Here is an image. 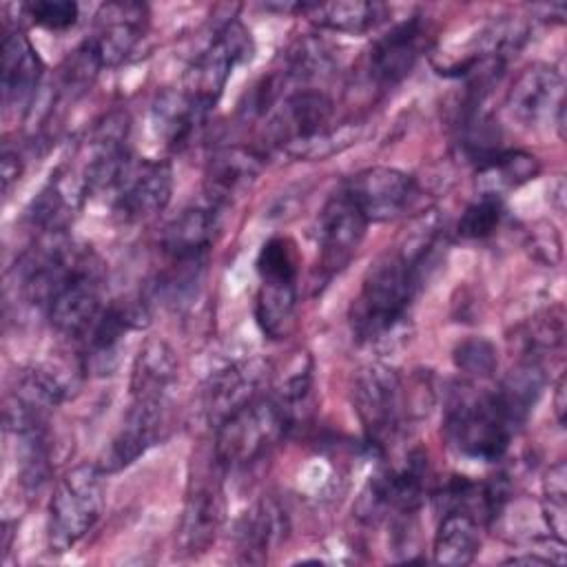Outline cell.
<instances>
[{
    "instance_id": "obj_38",
    "label": "cell",
    "mask_w": 567,
    "mask_h": 567,
    "mask_svg": "<svg viewBox=\"0 0 567 567\" xmlns=\"http://www.w3.org/2000/svg\"><path fill=\"white\" fill-rule=\"evenodd\" d=\"M452 359L463 374L476 377V379L492 377L498 365L496 346L485 337H467L458 341L452 352Z\"/></svg>"
},
{
    "instance_id": "obj_30",
    "label": "cell",
    "mask_w": 567,
    "mask_h": 567,
    "mask_svg": "<svg viewBox=\"0 0 567 567\" xmlns=\"http://www.w3.org/2000/svg\"><path fill=\"white\" fill-rule=\"evenodd\" d=\"M545 370L536 359H523L516 368L507 372V377L501 381V385L494 390L496 399L514 421V425L520 430L525 421L529 419L534 405L538 403L543 388H545Z\"/></svg>"
},
{
    "instance_id": "obj_19",
    "label": "cell",
    "mask_w": 567,
    "mask_h": 567,
    "mask_svg": "<svg viewBox=\"0 0 567 567\" xmlns=\"http://www.w3.org/2000/svg\"><path fill=\"white\" fill-rule=\"evenodd\" d=\"M210 111L184 89H164L151 104V131L166 148L179 151L190 144Z\"/></svg>"
},
{
    "instance_id": "obj_41",
    "label": "cell",
    "mask_w": 567,
    "mask_h": 567,
    "mask_svg": "<svg viewBox=\"0 0 567 567\" xmlns=\"http://www.w3.org/2000/svg\"><path fill=\"white\" fill-rule=\"evenodd\" d=\"M565 377H560L556 381V388H554V412H556V419L560 425H565Z\"/></svg>"
},
{
    "instance_id": "obj_24",
    "label": "cell",
    "mask_w": 567,
    "mask_h": 567,
    "mask_svg": "<svg viewBox=\"0 0 567 567\" xmlns=\"http://www.w3.org/2000/svg\"><path fill=\"white\" fill-rule=\"evenodd\" d=\"M44 64L20 31H11L2 40V95L7 106H27L42 80Z\"/></svg>"
},
{
    "instance_id": "obj_18",
    "label": "cell",
    "mask_w": 567,
    "mask_h": 567,
    "mask_svg": "<svg viewBox=\"0 0 567 567\" xmlns=\"http://www.w3.org/2000/svg\"><path fill=\"white\" fill-rule=\"evenodd\" d=\"M266 377V365L257 359L239 361L217 370L204 390V408L208 421L219 425L228 414L264 394Z\"/></svg>"
},
{
    "instance_id": "obj_32",
    "label": "cell",
    "mask_w": 567,
    "mask_h": 567,
    "mask_svg": "<svg viewBox=\"0 0 567 567\" xmlns=\"http://www.w3.org/2000/svg\"><path fill=\"white\" fill-rule=\"evenodd\" d=\"M332 69L334 55L330 47L317 38H301L288 49L281 73L286 75V80L308 82L328 75Z\"/></svg>"
},
{
    "instance_id": "obj_42",
    "label": "cell",
    "mask_w": 567,
    "mask_h": 567,
    "mask_svg": "<svg viewBox=\"0 0 567 567\" xmlns=\"http://www.w3.org/2000/svg\"><path fill=\"white\" fill-rule=\"evenodd\" d=\"M505 563H514V565H549L554 563L549 556H538V554H520V556H512Z\"/></svg>"
},
{
    "instance_id": "obj_27",
    "label": "cell",
    "mask_w": 567,
    "mask_h": 567,
    "mask_svg": "<svg viewBox=\"0 0 567 567\" xmlns=\"http://www.w3.org/2000/svg\"><path fill=\"white\" fill-rule=\"evenodd\" d=\"M540 171L536 155L518 148H501L476 164V193L503 199L509 190L534 179Z\"/></svg>"
},
{
    "instance_id": "obj_21",
    "label": "cell",
    "mask_w": 567,
    "mask_h": 567,
    "mask_svg": "<svg viewBox=\"0 0 567 567\" xmlns=\"http://www.w3.org/2000/svg\"><path fill=\"white\" fill-rule=\"evenodd\" d=\"M89 195L82 173L60 166L51 173V179L38 193L29 206V219L33 226L49 235H60L73 221L82 199Z\"/></svg>"
},
{
    "instance_id": "obj_8",
    "label": "cell",
    "mask_w": 567,
    "mask_h": 567,
    "mask_svg": "<svg viewBox=\"0 0 567 567\" xmlns=\"http://www.w3.org/2000/svg\"><path fill=\"white\" fill-rule=\"evenodd\" d=\"M427 461L421 452H412L403 465L377 472L357 501V516L374 523L383 516H414L425 498Z\"/></svg>"
},
{
    "instance_id": "obj_35",
    "label": "cell",
    "mask_w": 567,
    "mask_h": 567,
    "mask_svg": "<svg viewBox=\"0 0 567 567\" xmlns=\"http://www.w3.org/2000/svg\"><path fill=\"white\" fill-rule=\"evenodd\" d=\"M503 199L476 195V199L463 210L456 230L465 239H485L496 233L503 221Z\"/></svg>"
},
{
    "instance_id": "obj_6",
    "label": "cell",
    "mask_w": 567,
    "mask_h": 567,
    "mask_svg": "<svg viewBox=\"0 0 567 567\" xmlns=\"http://www.w3.org/2000/svg\"><path fill=\"white\" fill-rule=\"evenodd\" d=\"M352 403L365 439L374 450H383L396 439L408 408L401 377L392 368L383 363L361 368L354 377Z\"/></svg>"
},
{
    "instance_id": "obj_17",
    "label": "cell",
    "mask_w": 567,
    "mask_h": 567,
    "mask_svg": "<svg viewBox=\"0 0 567 567\" xmlns=\"http://www.w3.org/2000/svg\"><path fill=\"white\" fill-rule=\"evenodd\" d=\"M221 228V208L204 202L184 208L162 235V250L171 264H206Z\"/></svg>"
},
{
    "instance_id": "obj_28",
    "label": "cell",
    "mask_w": 567,
    "mask_h": 567,
    "mask_svg": "<svg viewBox=\"0 0 567 567\" xmlns=\"http://www.w3.org/2000/svg\"><path fill=\"white\" fill-rule=\"evenodd\" d=\"M299 13H303L319 29L359 35L377 29L388 18V7L383 2L368 0L301 2Z\"/></svg>"
},
{
    "instance_id": "obj_40",
    "label": "cell",
    "mask_w": 567,
    "mask_h": 567,
    "mask_svg": "<svg viewBox=\"0 0 567 567\" xmlns=\"http://www.w3.org/2000/svg\"><path fill=\"white\" fill-rule=\"evenodd\" d=\"M22 166H20V155L11 146L2 148V190L9 193L11 184L20 179Z\"/></svg>"
},
{
    "instance_id": "obj_16",
    "label": "cell",
    "mask_w": 567,
    "mask_h": 567,
    "mask_svg": "<svg viewBox=\"0 0 567 567\" xmlns=\"http://www.w3.org/2000/svg\"><path fill=\"white\" fill-rule=\"evenodd\" d=\"M425 47V27L421 16H412L379 35L368 53L370 80L381 86L399 84L414 69Z\"/></svg>"
},
{
    "instance_id": "obj_10",
    "label": "cell",
    "mask_w": 567,
    "mask_h": 567,
    "mask_svg": "<svg viewBox=\"0 0 567 567\" xmlns=\"http://www.w3.org/2000/svg\"><path fill=\"white\" fill-rule=\"evenodd\" d=\"M148 323V308L144 301H111L102 308L97 319L84 332L82 341V370L89 374H111L120 361L122 341L131 330Z\"/></svg>"
},
{
    "instance_id": "obj_37",
    "label": "cell",
    "mask_w": 567,
    "mask_h": 567,
    "mask_svg": "<svg viewBox=\"0 0 567 567\" xmlns=\"http://www.w3.org/2000/svg\"><path fill=\"white\" fill-rule=\"evenodd\" d=\"M359 135V126L354 124H343V126H330L321 133H317L315 137L299 142L295 146H290L288 151H284L290 157L297 159H328L337 153H341L343 148H348Z\"/></svg>"
},
{
    "instance_id": "obj_15",
    "label": "cell",
    "mask_w": 567,
    "mask_h": 567,
    "mask_svg": "<svg viewBox=\"0 0 567 567\" xmlns=\"http://www.w3.org/2000/svg\"><path fill=\"white\" fill-rule=\"evenodd\" d=\"M270 113V140L281 151H288L290 146L330 128L332 100L319 89H297L286 93L281 104Z\"/></svg>"
},
{
    "instance_id": "obj_33",
    "label": "cell",
    "mask_w": 567,
    "mask_h": 567,
    "mask_svg": "<svg viewBox=\"0 0 567 567\" xmlns=\"http://www.w3.org/2000/svg\"><path fill=\"white\" fill-rule=\"evenodd\" d=\"M567 514V467L565 461H558L549 467L543 481V518L549 529V536L558 543H565V520Z\"/></svg>"
},
{
    "instance_id": "obj_39",
    "label": "cell",
    "mask_w": 567,
    "mask_h": 567,
    "mask_svg": "<svg viewBox=\"0 0 567 567\" xmlns=\"http://www.w3.org/2000/svg\"><path fill=\"white\" fill-rule=\"evenodd\" d=\"M22 11L27 18H31L33 24L44 27L49 31H64L78 22L80 9L71 0H35L22 4Z\"/></svg>"
},
{
    "instance_id": "obj_1",
    "label": "cell",
    "mask_w": 567,
    "mask_h": 567,
    "mask_svg": "<svg viewBox=\"0 0 567 567\" xmlns=\"http://www.w3.org/2000/svg\"><path fill=\"white\" fill-rule=\"evenodd\" d=\"M425 272L396 246L383 252L368 268L350 308L354 339L379 350L396 348L408 337L410 310Z\"/></svg>"
},
{
    "instance_id": "obj_11",
    "label": "cell",
    "mask_w": 567,
    "mask_h": 567,
    "mask_svg": "<svg viewBox=\"0 0 567 567\" xmlns=\"http://www.w3.org/2000/svg\"><path fill=\"white\" fill-rule=\"evenodd\" d=\"M368 219L346 188L330 195L317 219V244H319V266L326 277L343 270L354 252L359 250Z\"/></svg>"
},
{
    "instance_id": "obj_25",
    "label": "cell",
    "mask_w": 567,
    "mask_h": 567,
    "mask_svg": "<svg viewBox=\"0 0 567 567\" xmlns=\"http://www.w3.org/2000/svg\"><path fill=\"white\" fill-rule=\"evenodd\" d=\"M177 357L173 348L159 339L148 337L131 368V399L166 401L177 383Z\"/></svg>"
},
{
    "instance_id": "obj_31",
    "label": "cell",
    "mask_w": 567,
    "mask_h": 567,
    "mask_svg": "<svg viewBox=\"0 0 567 567\" xmlns=\"http://www.w3.org/2000/svg\"><path fill=\"white\" fill-rule=\"evenodd\" d=\"M297 281H261L255 297V319L268 339H286L295 330Z\"/></svg>"
},
{
    "instance_id": "obj_5",
    "label": "cell",
    "mask_w": 567,
    "mask_h": 567,
    "mask_svg": "<svg viewBox=\"0 0 567 567\" xmlns=\"http://www.w3.org/2000/svg\"><path fill=\"white\" fill-rule=\"evenodd\" d=\"M104 306L100 266L93 255L78 250L53 288L44 312L60 334L82 339Z\"/></svg>"
},
{
    "instance_id": "obj_7",
    "label": "cell",
    "mask_w": 567,
    "mask_h": 567,
    "mask_svg": "<svg viewBox=\"0 0 567 567\" xmlns=\"http://www.w3.org/2000/svg\"><path fill=\"white\" fill-rule=\"evenodd\" d=\"M255 42L239 20L224 22L206 49L190 62L184 73L182 89L197 102L213 109L224 93L228 78L237 64L250 62Z\"/></svg>"
},
{
    "instance_id": "obj_34",
    "label": "cell",
    "mask_w": 567,
    "mask_h": 567,
    "mask_svg": "<svg viewBox=\"0 0 567 567\" xmlns=\"http://www.w3.org/2000/svg\"><path fill=\"white\" fill-rule=\"evenodd\" d=\"M299 255L288 237H270L257 255L259 281H297Z\"/></svg>"
},
{
    "instance_id": "obj_22",
    "label": "cell",
    "mask_w": 567,
    "mask_h": 567,
    "mask_svg": "<svg viewBox=\"0 0 567 567\" xmlns=\"http://www.w3.org/2000/svg\"><path fill=\"white\" fill-rule=\"evenodd\" d=\"M264 155L246 146H226L210 155L204 177L206 202L224 208L239 197L259 175Z\"/></svg>"
},
{
    "instance_id": "obj_3",
    "label": "cell",
    "mask_w": 567,
    "mask_h": 567,
    "mask_svg": "<svg viewBox=\"0 0 567 567\" xmlns=\"http://www.w3.org/2000/svg\"><path fill=\"white\" fill-rule=\"evenodd\" d=\"M295 410L275 392L259 394L215 425V458L226 470L266 456L292 427Z\"/></svg>"
},
{
    "instance_id": "obj_29",
    "label": "cell",
    "mask_w": 567,
    "mask_h": 567,
    "mask_svg": "<svg viewBox=\"0 0 567 567\" xmlns=\"http://www.w3.org/2000/svg\"><path fill=\"white\" fill-rule=\"evenodd\" d=\"M481 549L478 518L463 509L441 512L434 534V563L439 565H470Z\"/></svg>"
},
{
    "instance_id": "obj_20",
    "label": "cell",
    "mask_w": 567,
    "mask_h": 567,
    "mask_svg": "<svg viewBox=\"0 0 567 567\" xmlns=\"http://www.w3.org/2000/svg\"><path fill=\"white\" fill-rule=\"evenodd\" d=\"M100 29L89 38L104 69L124 62L142 40L146 7L137 2H109L100 9Z\"/></svg>"
},
{
    "instance_id": "obj_12",
    "label": "cell",
    "mask_w": 567,
    "mask_h": 567,
    "mask_svg": "<svg viewBox=\"0 0 567 567\" xmlns=\"http://www.w3.org/2000/svg\"><path fill=\"white\" fill-rule=\"evenodd\" d=\"M173 195V168L164 159H133L111 190L113 210L124 221H144L162 213Z\"/></svg>"
},
{
    "instance_id": "obj_26",
    "label": "cell",
    "mask_w": 567,
    "mask_h": 567,
    "mask_svg": "<svg viewBox=\"0 0 567 567\" xmlns=\"http://www.w3.org/2000/svg\"><path fill=\"white\" fill-rule=\"evenodd\" d=\"M286 534L284 509L272 498L257 501L237 523V554L244 563H266Z\"/></svg>"
},
{
    "instance_id": "obj_14",
    "label": "cell",
    "mask_w": 567,
    "mask_h": 567,
    "mask_svg": "<svg viewBox=\"0 0 567 567\" xmlns=\"http://www.w3.org/2000/svg\"><path fill=\"white\" fill-rule=\"evenodd\" d=\"M166 430V401L131 399L117 434L113 436L104 456L102 472H117L144 456L153 445L164 439Z\"/></svg>"
},
{
    "instance_id": "obj_4",
    "label": "cell",
    "mask_w": 567,
    "mask_h": 567,
    "mask_svg": "<svg viewBox=\"0 0 567 567\" xmlns=\"http://www.w3.org/2000/svg\"><path fill=\"white\" fill-rule=\"evenodd\" d=\"M104 507V474L95 465L69 470L49 503L47 543L51 551H69L97 523Z\"/></svg>"
},
{
    "instance_id": "obj_2",
    "label": "cell",
    "mask_w": 567,
    "mask_h": 567,
    "mask_svg": "<svg viewBox=\"0 0 567 567\" xmlns=\"http://www.w3.org/2000/svg\"><path fill=\"white\" fill-rule=\"evenodd\" d=\"M518 432L501 401L492 392H474L467 385L450 394L443 416V434L461 456L492 463L498 461Z\"/></svg>"
},
{
    "instance_id": "obj_23",
    "label": "cell",
    "mask_w": 567,
    "mask_h": 567,
    "mask_svg": "<svg viewBox=\"0 0 567 567\" xmlns=\"http://www.w3.org/2000/svg\"><path fill=\"white\" fill-rule=\"evenodd\" d=\"M224 520L221 492L215 485H197L184 505L177 529V547L184 556L204 554L213 543Z\"/></svg>"
},
{
    "instance_id": "obj_13",
    "label": "cell",
    "mask_w": 567,
    "mask_h": 567,
    "mask_svg": "<svg viewBox=\"0 0 567 567\" xmlns=\"http://www.w3.org/2000/svg\"><path fill=\"white\" fill-rule=\"evenodd\" d=\"M343 188L370 224L403 215L416 197L414 177L390 166L365 168L352 175Z\"/></svg>"
},
{
    "instance_id": "obj_36",
    "label": "cell",
    "mask_w": 567,
    "mask_h": 567,
    "mask_svg": "<svg viewBox=\"0 0 567 567\" xmlns=\"http://www.w3.org/2000/svg\"><path fill=\"white\" fill-rule=\"evenodd\" d=\"M563 339H565V319H563L560 308L532 319L523 328V348H525L527 359H536L538 354L560 348Z\"/></svg>"
},
{
    "instance_id": "obj_9",
    "label": "cell",
    "mask_w": 567,
    "mask_h": 567,
    "mask_svg": "<svg viewBox=\"0 0 567 567\" xmlns=\"http://www.w3.org/2000/svg\"><path fill=\"white\" fill-rule=\"evenodd\" d=\"M505 106L509 115L527 126L538 128L543 124H556L563 137L565 126V80L551 64H529L512 82Z\"/></svg>"
}]
</instances>
